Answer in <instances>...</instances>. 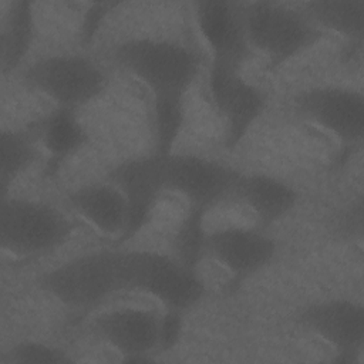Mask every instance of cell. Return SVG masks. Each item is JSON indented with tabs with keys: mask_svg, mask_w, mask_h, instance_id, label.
<instances>
[{
	"mask_svg": "<svg viewBox=\"0 0 364 364\" xmlns=\"http://www.w3.org/2000/svg\"><path fill=\"white\" fill-rule=\"evenodd\" d=\"M38 289L64 307L90 310L127 291L125 250L101 249L74 256L37 279Z\"/></svg>",
	"mask_w": 364,
	"mask_h": 364,
	"instance_id": "cell-1",
	"label": "cell"
},
{
	"mask_svg": "<svg viewBox=\"0 0 364 364\" xmlns=\"http://www.w3.org/2000/svg\"><path fill=\"white\" fill-rule=\"evenodd\" d=\"M337 229L347 237L361 236L363 230V202L358 199L357 202L350 203L346 209L341 210L337 218Z\"/></svg>",
	"mask_w": 364,
	"mask_h": 364,
	"instance_id": "cell-26",
	"label": "cell"
},
{
	"mask_svg": "<svg viewBox=\"0 0 364 364\" xmlns=\"http://www.w3.org/2000/svg\"><path fill=\"white\" fill-rule=\"evenodd\" d=\"M75 223L58 208L20 196H1L0 243L20 257H36L64 246Z\"/></svg>",
	"mask_w": 364,
	"mask_h": 364,
	"instance_id": "cell-4",
	"label": "cell"
},
{
	"mask_svg": "<svg viewBox=\"0 0 364 364\" xmlns=\"http://www.w3.org/2000/svg\"><path fill=\"white\" fill-rule=\"evenodd\" d=\"M274 255L276 242L260 228L223 226L209 230L206 256L229 272L236 282L263 270Z\"/></svg>",
	"mask_w": 364,
	"mask_h": 364,
	"instance_id": "cell-14",
	"label": "cell"
},
{
	"mask_svg": "<svg viewBox=\"0 0 364 364\" xmlns=\"http://www.w3.org/2000/svg\"><path fill=\"white\" fill-rule=\"evenodd\" d=\"M36 37L34 6L28 0L10 3L1 30V70L9 74L20 67Z\"/></svg>",
	"mask_w": 364,
	"mask_h": 364,
	"instance_id": "cell-19",
	"label": "cell"
},
{
	"mask_svg": "<svg viewBox=\"0 0 364 364\" xmlns=\"http://www.w3.org/2000/svg\"><path fill=\"white\" fill-rule=\"evenodd\" d=\"M112 7H115V4L97 3V4H92L88 11H85L82 17V24H81V37L85 44L94 40L100 27L102 26V21L111 13Z\"/></svg>",
	"mask_w": 364,
	"mask_h": 364,
	"instance_id": "cell-25",
	"label": "cell"
},
{
	"mask_svg": "<svg viewBox=\"0 0 364 364\" xmlns=\"http://www.w3.org/2000/svg\"><path fill=\"white\" fill-rule=\"evenodd\" d=\"M161 313L136 306H121L97 314L92 331L108 347L122 355V361H151L159 343Z\"/></svg>",
	"mask_w": 364,
	"mask_h": 364,
	"instance_id": "cell-12",
	"label": "cell"
},
{
	"mask_svg": "<svg viewBox=\"0 0 364 364\" xmlns=\"http://www.w3.org/2000/svg\"><path fill=\"white\" fill-rule=\"evenodd\" d=\"M73 361L68 351L37 340L18 341L1 355V363L6 364H68Z\"/></svg>",
	"mask_w": 364,
	"mask_h": 364,
	"instance_id": "cell-23",
	"label": "cell"
},
{
	"mask_svg": "<svg viewBox=\"0 0 364 364\" xmlns=\"http://www.w3.org/2000/svg\"><path fill=\"white\" fill-rule=\"evenodd\" d=\"M164 159L165 155L151 152L124 159L109 169L108 179L121 191L127 203V223L117 239L118 245L131 240L149 223L165 192Z\"/></svg>",
	"mask_w": 364,
	"mask_h": 364,
	"instance_id": "cell-9",
	"label": "cell"
},
{
	"mask_svg": "<svg viewBox=\"0 0 364 364\" xmlns=\"http://www.w3.org/2000/svg\"><path fill=\"white\" fill-rule=\"evenodd\" d=\"M182 326V311L166 309L165 313H161L158 350L168 351L173 348L181 340Z\"/></svg>",
	"mask_w": 364,
	"mask_h": 364,
	"instance_id": "cell-24",
	"label": "cell"
},
{
	"mask_svg": "<svg viewBox=\"0 0 364 364\" xmlns=\"http://www.w3.org/2000/svg\"><path fill=\"white\" fill-rule=\"evenodd\" d=\"M193 14L198 30L210 51V61L242 68L252 53L242 3L202 0L193 4Z\"/></svg>",
	"mask_w": 364,
	"mask_h": 364,
	"instance_id": "cell-13",
	"label": "cell"
},
{
	"mask_svg": "<svg viewBox=\"0 0 364 364\" xmlns=\"http://www.w3.org/2000/svg\"><path fill=\"white\" fill-rule=\"evenodd\" d=\"M300 9L323 33H334L351 43L363 40L364 0H313L301 3Z\"/></svg>",
	"mask_w": 364,
	"mask_h": 364,
	"instance_id": "cell-18",
	"label": "cell"
},
{
	"mask_svg": "<svg viewBox=\"0 0 364 364\" xmlns=\"http://www.w3.org/2000/svg\"><path fill=\"white\" fill-rule=\"evenodd\" d=\"M37 139L47 154V173L60 168L88 142V134L74 109L55 107L34 125Z\"/></svg>",
	"mask_w": 364,
	"mask_h": 364,
	"instance_id": "cell-17",
	"label": "cell"
},
{
	"mask_svg": "<svg viewBox=\"0 0 364 364\" xmlns=\"http://www.w3.org/2000/svg\"><path fill=\"white\" fill-rule=\"evenodd\" d=\"M24 82L55 107L77 111L102 95L108 78L104 70L85 55L53 54L31 63L24 71Z\"/></svg>",
	"mask_w": 364,
	"mask_h": 364,
	"instance_id": "cell-6",
	"label": "cell"
},
{
	"mask_svg": "<svg viewBox=\"0 0 364 364\" xmlns=\"http://www.w3.org/2000/svg\"><path fill=\"white\" fill-rule=\"evenodd\" d=\"M206 213L208 212L196 208H188L173 235L172 256L193 270H198V266L206 256L209 235L205 226Z\"/></svg>",
	"mask_w": 364,
	"mask_h": 364,
	"instance_id": "cell-21",
	"label": "cell"
},
{
	"mask_svg": "<svg viewBox=\"0 0 364 364\" xmlns=\"http://www.w3.org/2000/svg\"><path fill=\"white\" fill-rule=\"evenodd\" d=\"M264 229L284 219L297 203V192L286 181L263 173H242L235 193Z\"/></svg>",
	"mask_w": 364,
	"mask_h": 364,
	"instance_id": "cell-16",
	"label": "cell"
},
{
	"mask_svg": "<svg viewBox=\"0 0 364 364\" xmlns=\"http://www.w3.org/2000/svg\"><path fill=\"white\" fill-rule=\"evenodd\" d=\"M297 321L333 347L341 363L354 361L364 346V307L360 301L333 297L304 306Z\"/></svg>",
	"mask_w": 364,
	"mask_h": 364,
	"instance_id": "cell-11",
	"label": "cell"
},
{
	"mask_svg": "<svg viewBox=\"0 0 364 364\" xmlns=\"http://www.w3.org/2000/svg\"><path fill=\"white\" fill-rule=\"evenodd\" d=\"M127 291L156 299L165 309L186 311L205 296L198 270L189 269L172 255L156 250H125Z\"/></svg>",
	"mask_w": 364,
	"mask_h": 364,
	"instance_id": "cell-5",
	"label": "cell"
},
{
	"mask_svg": "<svg viewBox=\"0 0 364 364\" xmlns=\"http://www.w3.org/2000/svg\"><path fill=\"white\" fill-rule=\"evenodd\" d=\"M70 208L102 235L119 237L127 223V203L112 182L84 183L67 192Z\"/></svg>",
	"mask_w": 364,
	"mask_h": 364,
	"instance_id": "cell-15",
	"label": "cell"
},
{
	"mask_svg": "<svg viewBox=\"0 0 364 364\" xmlns=\"http://www.w3.org/2000/svg\"><path fill=\"white\" fill-rule=\"evenodd\" d=\"M296 109L344 146H355L364 135V97L358 90L317 85L294 97Z\"/></svg>",
	"mask_w": 364,
	"mask_h": 364,
	"instance_id": "cell-10",
	"label": "cell"
},
{
	"mask_svg": "<svg viewBox=\"0 0 364 364\" xmlns=\"http://www.w3.org/2000/svg\"><path fill=\"white\" fill-rule=\"evenodd\" d=\"M208 94L223 121V144L235 149L262 117L266 95L242 75L240 68L215 61L209 64Z\"/></svg>",
	"mask_w": 364,
	"mask_h": 364,
	"instance_id": "cell-7",
	"label": "cell"
},
{
	"mask_svg": "<svg viewBox=\"0 0 364 364\" xmlns=\"http://www.w3.org/2000/svg\"><path fill=\"white\" fill-rule=\"evenodd\" d=\"M114 63L138 80L151 92V98H186L199 61L186 46L155 37H132L112 50Z\"/></svg>",
	"mask_w": 364,
	"mask_h": 364,
	"instance_id": "cell-2",
	"label": "cell"
},
{
	"mask_svg": "<svg viewBox=\"0 0 364 364\" xmlns=\"http://www.w3.org/2000/svg\"><path fill=\"white\" fill-rule=\"evenodd\" d=\"M154 151L158 155H169L182 132L185 122V98L165 97L152 100Z\"/></svg>",
	"mask_w": 364,
	"mask_h": 364,
	"instance_id": "cell-22",
	"label": "cell"
},
{
	"mask_svg": "<svg viewBox=\"0 0 364 364\" xmlns=\"http://www.w3.org/2000/svg\"><path fill=\"white\" fill-rule=\"evenodd\" d=\"M38 142L34 127L30 129L4 128L0 135V192L10 195L11 186L37 158Z\"/></svg>",
	"mask_w": 364,
	"mask_h": 364,
	"instance_id": "cell-20",
	"label": "cell"
},
{
	"mask_svg": "<svg viewBox=\"0 0 364 364\" xmlns=\"http://www.w3.org/2000/svg\"><path fill=\"white\" fill-rule=\"evenodd\" d=\"M242 172L210 158L172 152L164 159L165 192L182 196L188 208L209 212L236 193Z\"/></svg>",
	"mask_w": 364,
	"mask_h": 364,
	"instance_id": "cell-8",
	"label": "cell"
},
{
	"mask_svg": "<svg viewBox=\"0 0 364 364\" xmlns=\"http://www.w3.org/2000/svg\"><path fill=\"white\" fill-rule=\"evenodd\" d=\"M246 36L252 51L267 58V68L277 70L314 47L323 37L301 9L276 1L242 3Z\"/></svg>",
	"mask_w": 364,
	"mask_h": 364,
	"instance_id": "cell-3",
	"label": "cell"
}]
</instances>
